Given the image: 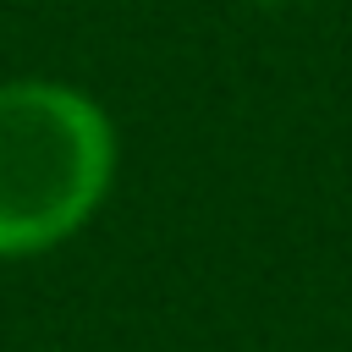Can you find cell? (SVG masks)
<instances>
[{
    "label": "cell",
    "mask_w": 352,
    "mask_h": 352,
    "mask_svg": "<svg viewBox=\"0 0 352 352\" xmlns=\"http://www.w3.org/2000/svg\"><path fill=\"white\" fill-rule=\"evenodd\" d=\"M116 176V126L72 82H0V258L77 236Z\"/></svg>",
    "instance_id": "6da1fadb"
},
{
    "label": "cell",
    "mask_w": 352,
    "mask_h": 352,
    "mask_svg": "<svg viewBox=\"0 0 352 352\" xmlns=\"http://www.w3.org/2000/svg\"><path fill=\"white\" fill-rule=\"evenodd\" d=\"M253 6H292V0H253Z\"/></svg>",
    "instance_id": "7a4b0ae2"
}]
</instances>
